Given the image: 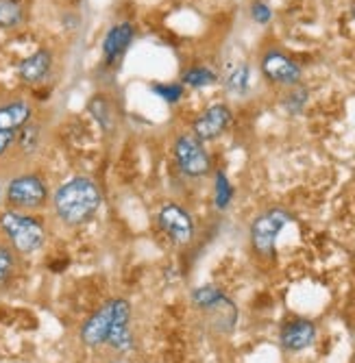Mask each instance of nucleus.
Wrapping results in <instances>:
<instances>
[{"mask_svg": "<svg viewBox=\"0 0 355 363\" xmlns=\"http://www.w3.org/2000/svg\"><path fill=\"white\" fill-rule=\"evenodd\" d=\"M87 109H89L92 118L99 122V126L105 130V133H109V130L114 128V113H111V105L107 103V98L101 96V94H96L89 101Z\"/></svg>", "mask_w": 355, "mask_h": 363, "instance_id": "2eb2a0df", "label": "nucleus"}, {"mask_svg": "<svg viewBox=\"0 0 355 363\" xmlns=\"http://www.w3.org/2000/svg\"><path fill=\"white\" fill-rule=\"evenodd\" d=\"M181 81L187 87L201 89V87H209L216 83V72H212L209 68H205V65H192V68H187L181 74Z\"/></svg>", "mask_w": 355, "mask_h": 363, "instance_id": "f3484780", "label": "nucleus"}, {"mask_svg": "<svg viewBox=\"0 0 355 363\" xmlns=\"http://www.w3.org/2000/svg\"><path fill=\"white\" fill-rule=\"evenodd\" d=\"M353 13H355V9H353Z\"/></svg>", "mask_w": 355, "mask_h": 363, "instance_id": "bb28decb", "label": "nucleus"}, {"mask_svg": "<svg viewBox=\"0 0 355 363\" xmlns=\"http://www.w3.org/2000/svg\"><path fill=\"white\" fill-rule=\"evenodd\" d=\"M316 340V326L314 322L305 320V318H297L283 324L279 342L283 346V350L288 352H301L305 348H310Z\"/></svg>", "mask_w": 355, "mask_h": 363, "instance_id": "1a4fd4ad", "label": "nucleus"}, {"mask_svg": "<svg viewBox=\"0 0 355 363\" xmlns=\"http://www.w3.org/2000/svg\"><path fill=\"white\" fill-rule=\"evenodd\" d=\"M0 233L20 255H33L46 242V226L31 211L5 209L0 213Z\"/></svg>", "mask_w": 355, "mask_h": 363, "instance_id": "f03ea898", "label": "nucleus"}, {"mask_svg": "<svg viewBox=\"0 0 355 363\" xmlns=\"http://www.w3.org/2000/svg\"><path fill=\"white\" fill-rule=\"evenodd\" d=\"M18 133H20V130H18ZM18 133H16V130H5V128H0V157L9 152V148H11V146L16 144V140H18Z\"/></svg>", "mask_w": 355, "mask_h": 363, "instance_id": "a878e982", "label": "nucleus"}, {"mask_svg": "<svg viewBox=\"0 0 355 363\" xmlns=\"http://www.w3.org/2000/svg\"><path fill=\"white\" fill-rule=\"evenodd\" d=\"M224 298L222 291L214 285H205V287H199L195 294H192V301H195L199 307H205V309H212L216 307L220 301Z\"/></svg>", "mask_w": 355, "mask_h": 363, "instance_id": "a211bd4d", "label": "nucleus"}, {"mask_svg": "<svg viewBox=\"0 0 355 363\" xmlns=\"http://www.w3.org/2000/svg\"><path fill=\"white\" fill-rule=\"evenodd\" d=\"M38 140H40V128L36 126V124H26V126H22L20 128V133H18V140L16 142H20V146L26 150V152H33L36 148H38Z\"/></svg>", "mask_w": 355, "mask_h": 363, "instance_id": "5701e85b", "label": "nucleus"}, {"mask_svg": "<svg viewBox=\"0 0 355 363\" xmlns=\"http://www.w3.org/2000/svg\"><path fill=\"white\" fill-rule=\"evenodd\" d=\"M153 91L161 98V101H166L170 105L179 103L181 96H183V85L179 83H155L153 85Z\"/></svg>", "mask_w": 355, "mask_h": 363, "instance_id": "412c9836", "label": "nucleus"}, {"mask_svg": "<svg viewBox=\"0 0 355 363\" xmlns=\"http://www.w3.org/2000/svg\"><path fill=\"white\" fill-rule=\"evenodd\" d=\"M293 222V213L281 209V207H273L266 209L264 213H260L253 224H251V244L253 250L262 257H271L275 252V244L277 238L281 235V230Z\"/></svg>", "mask_w": 355, "mask_h": 363, "instance_id": "20e7f679", "label": "nucleus"}, {"mask_svg": "<svg viewBox=\"0 0 355 363\" xmlns=\"http://www.w3.org/2000/svg\"><path fill=\"white\" fill-rule=\"evenodd\" d=\"M129 320H131V305L126 298H114V322L107 337V344L116 350H129L133 346L131 331H129Z\"/></svg>", "mask_w": 355, "mask_h": 363, "instance_id": "9d476101", "label": "nucleus"}, {"mask_svg": "<svg viewBox=\"0 0 355 363\" xmlns=\"http://www.w3.org/2000/svg\"><path fill=\"white\" fill-rule=\"evenodd\" d=\"M50 201L48 185L40 174H20L7 185V203L18 211H38Z\"/></svg>", "mask_w": 355, "mask_h": 363, "instance_id": "7ed1b4c3", "label": "nucleus"}, {"mask_svg": "<svg viewBox=\"0 0 355 363\" xmlns=\"http://www.w3.org/2000/svg\"><path fill=\"white\" fill-rule=\"evenodd\" d=\"M50 70H53V52L46 48H40L33 55H28L26 59H22L18 68V77L26 85H38L50 74Z\"/></svg>", "mask_w": 355, "mask_h": 363, "instance_id": "ddd939ff", "label": "nucleus"}, {"mask_svg": "<svg viewBox=\"0 0 355 363\" xmlns=\"http://www.w3.org/2000/svg\"><path fill=\"white\" fill-rule=\"evenodd\" d=\"M33 118V109L26 101H11V103H5L0 105V128L5 130H18L22 126H26Z\"/></svg>", "mask_w": 355, "mask_h": 363, "instance_id": "4468645a", "label": "nucleus"}, {"mask_svg": "<svg viewBox=\"0 0 355 363\" xmlns=\"http://www.w3.org/2000/svg\"><path fill=\"white\" fill-rule=\"evenodd\" d=\"M231 196H234L231 183L227 181L224 172H216V207L218 209H227L229 203H231Z\"/></svg>", "mask_w": 355, "mask_h": 363, "instance_id": "aec40b11", "label": "nucleus"}, {"mask_svg": "<svg viewBox=\"0 0 355 363\" xmlns=\"http://www.w3.org/2000/svg\"><path fill=\"white\" fill-rule=\"evenodd\" d=\"M251 18L257 22V24H268L271 18H273V11L266 3H262V0H255V3L251 5Z\"/></svg>", "mask_w": 355, "mask_h": 363, "instance_id": "393cba45", "label": "nucleus"}, {"mask_svg": "<svg viewBox=\"0 0 355 363\" xmlns=\"http://www.w3.org/2000/svg\"><path fill=\"white\" fill-rule=\"evenodd\" d=\"M262 74L275 85L295 87L301 83L303 70L293 57H288L285 52L273 48L262 57Z\"/></svg>", "mask_w": 355, "mask_h": 363, "instance_id": "423d86ee", "label": "nucleus"}, {"mask_svg": "<svg viewBox=\"0 0 355 363\" xmlns=\"http://www.w3.org/2000/svg\"><path fill=\"white\" fill-rule=\"evenodd\" d=\"M305 103H307V89H303L299 85H295L293 91H290L288 98L283 101V105H285V109L290 113H301V109H303Z\"/></svg>", "mask_w": 355, "mask_h": 363, "instance_id": "b1692460", "label": "nucleus"}, {"mask_svg": "<svg viewBox=\"0 0 355 363\" xmlns=\"http://www.w3.org/2000/svg\"><path fill=\"white\" fill-rule=\"evenodd\" d=\"M114 322V301L105 303L99 311H96L81 328V340L87 346H101L107 342L109 331Z\"/></svg>", "mask_w": 355, "mask_h": 363, "instance_id": "9b49d317", "label": "nucleus"}, {"mask_svg": "<svg viewBox=\"0 0 355 363\" xmlns=\"http://www.w3.org/2000/svg\"><path fill=\"white\" fill-rule=\"evenodd\" d=\"M136 38V28L131 22H120V24H114L109 30H107V35L103 40V57L107 63H116L124 52L126 48L131 46Z\"/></svg>", "mask_w": 355, "mask_h": 363, "instance_id": "f8f14e48", "label": "nucleus"}, {"mask_svg": "<svg viewBox=\"0 0 355 363\" xmlns=\"http://www.w3.org/2000/svg\"><path fill=\"white\" fill-rule=\"evenodd\" d=\"M103 191L89 177H72L53 194V209L57 218L68 226H81L99 213Z\"/></svg>", "mask_w": 355, "mask_h": 363, "instance_id": "f257e3e1", "label": "nucleus"}, {"mask_svg": "<svg viewBox=\"0 0 355 363\" xmlns=\"http://www.w3.org/2000/svg\"><path fill=\"white\" fill-rule=\"evenodd\" d=\"M227 89L234 91V94H238V96H242L248 89V65L246 63L238 65L236 70L229 72V77H227Z\"/></svg>", "mask_w": 355, "mask_h": 363, "instance_id": "6ab92c4d", "label": "nucleus"}, {"mask_svg": "<svg viewBox=\"0 0 355 363\" xmlns=\"http://www.w3.org/2000/svg\"><path fill=\"white\" fill-rule=\"evenodd\" d=\"M157 220H159L161 230H164L175 244L183 246V244H190L192 240H195V233H197L195 220H192V216L183 207L168 203V205L161 207Z\"/></svg>", "mask_w": 355, "mask_h": 363, "instance_id": "0eeeda50", "label": "nucleus"}, {"mask_svg": "<svg viewBox=\"0 0 355 363\" xmlns=\"http://www.w3.org/2000/svg\"><path fill=\"white\" fill-rule=\"evenodd\" d=\"M16 268V250L9 244H0V283H5Z\"/></svg>", "mask_w": 355, "mask_h": 363, "instance_id": "4be33fe9", "label": "nucleus"}, {"mask_svg": "<svg viewBox=\"0 0 355 363\" xmlns=\"http://www.w3.org/2000/svg\"><path fill=\"white\" fill-rule=\"evenodd\" d=\"M231 120H234V113L227 105H222V103L212 105L195 120V124H192V135L199 138L203 144L214 142L231 126Z\"/></svg>", "mask_w": 355, "mask_h": 363, "instance_id": "6e6552de", "label": "nucleus"}, {"mask_svg": "<svg viewBox=\"0 0 355 363\" xmlns=\"http://www.w3.org/2000/svg\"><path fill=\"white\" fill-rule=\"evenodd\" d=\"M173 152H175V161H177L179 170L185 177L201 179V177L209 174V170H212L209 152L205 150V144L192 133L179 135L173 144Z\"/></svg>", "mask_w": 355, "mask_h": 363, "instance_id": "39448f33", "label": "nucleus"}, {"mask_svg": "<svg viewBox=\"0 0 355 363\" xmlns=\"http://www.w3.org/2000/svg\"><path fill=\"white\" fill-rule=\"evenodd\" d=\"M24 22V7L18 0H0V28L11 30Z\"/></svg>", "mask_w": 355, "mask_h": 363, "instance_id": "dca6fc26", "label": "nucleus"}]
</instances>
